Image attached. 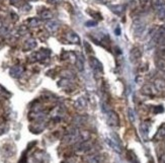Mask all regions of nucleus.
Listing matches in <instances>:
<instances>
[{"label":"nucleus","mask_w":165,"mask_h":163,"mask_svg":"<svg viewBox=\"0 0 165 163\" xmlns=\"http://www.w3.org/2000/svg\"><path fill=\"white\" fill-rule=\"evenodd\" d=\"M162 160H163V161L165 162V155H164L163 157H162Z\"/></svg>","instance_id":"33"},{"label":"nucleus","mask_w":165,"mask_h":163,"mask_svg":"<svg viewBox=\"0 0 165 163\" xmlns=\"http://www.w3.org/2000/svg\"><path fill=\"white\" fill-rule=\"evenodd\" d=\"M109 8H111V10L114 13L117 14V15H121V14L125 12L126 6H125V5H121V4L120 5H111Z\"/></svg>","instance_id":"12"},{"label":"nucleus","mask_w":165,"mask_h":163,"mask_svg":"<svg viewBox=\"0 0 165 163\" xmlns=\"http://www.w3.org/2000/svg\"><path fill=\"white\" fill-rule=\"evenodd\" d=\"M141 56H142V52L140 49L137 48V47H136V48H133L131 52H130V58H131V60L133 62L139 60L141 58Z\"/></svg>","instance_id":"10"},{"label":"nucleus","mask_w":165,"mask_h":163,"mask_svg":"<svg viewBox=\"0 0 165 163\" xmlns=\"http://www.w3.org/2000/svg\"><path fill=\"white\" fill-rule=\"evenodd\" d=\"M81 139L80 132L78 131V129H72L68 132L67 135L65 136L64 142L67 144H73L78 142V140Z\"/></svg>","instance_id":"1"},{"label":"nucleus","mask_w":165,"mask_h":163,"mask_svg":"<svg viewBox=\"0 0 165 163\" xmlns=\"http://www.w3.org/2000/svg\"><path fill=\"white\" fill-rule=\"evenodd\" d=\"M105 141H106V143L108 144V146L111 147L114 151H115L117 153H121V143H120V141L118 140V136L112 135L111 138H106Z\"/></svg>","instance_id":"2"},{"label":"nucleus","mask_w":165,"mask_h":163,"mask_svg":"<svg viewBox=\"0 0 165 163\" xmlns=\"http://www.w3.org/2000/svg\"><path fill=\"white\" fill-rule=\"evenodd\" d=\"M49 55H50V51L48 50V49H43L42 51L37 52L34 55V57H36V60L37 61H40V60H43L45 59V58H47Z\"/></svg>","instance_id":"13"},{"label":"nucleus","mask_w":165,"mask_h":163,"mask_svg":"<svg viewBox=\"0 0 165 163\" xmlns=\"http://www.w3.org/2000/svg\"><path fill=\"white\" fill-rule=\"evenodd\" d=\"M140 130H141V134L142 136H143V138H147L149 133V125L147 123H143L140 126Z\"/></svg>","instance_id":"18"},{"label":"nucleus","mask_w":165,"mask_h":163,"mask_svg":"<svg viewBox=\"0 0 165 163\" xmlns=\"http://www.w3.org/2000/svg\"><path fill=\"white\" fill-rule=\"evenodd\" d=\"M140 2L143 7H148L152 3V0H140Z\"/></svg>","instance_id":"28"},{"label":"nucleus","mask_w":165,"mask_h":163,"mask_svg":"<svg viewBox=\"0 0 165 163\" xmlns=\"http://www.w3.org/2000/svg\"><path fill=\"white\" fill-rule=\"evenodd\" d=\"M76 65H77V69L79 71H83L84 70V60H83L82 56H79L76 60Z\"/></svg>","instance_id":"21"},{"label":"nucleus","mask_w":165,"mask_h":163,"mask_svg":"<svg viewBox=\"0 0 165 163\" xmlns=\"http://www.w3.org/2000/svg\"><path fill=\"white\" fill-rule=\"evenodd\" d=\"M97 1H103V0H97Z\"/></svg>","instance_id":"34"},{"label":"nucleus","mask_w":165,"mask_h":163,"mask_svg":"<svg viewBox=\"0 0 165 163\" xmlns=\"http://www.w3.org/2000/svg\"><path fill=\"white\" fill-rule=\"evenodd\" d=\"M84 122H85V119L81 116H77L76 118L74 119V124L76 125V126H82V125L84 124Z\"/></svg>","instance_id":"24"},{"label":"nucleus","mask_w":165,"mask_h":163,"mask_svg":"<svg viewBox=\"0 0 165 163\" xmlns=\"http://www.w3.org/2000/svg\"><path fill=\"white\" fill-rule=\"evenodd\" d=\"M154 85H155V88L157 90L163 91V90H165V79L158 78V79H156L154 81Z\"/></svg>","instance_id":"17"},{"label":"nucleus","mask_w":165,"mask_h":163,"mask_svg":"<svg viewBox=\"0 0 165 163\" xmlns=\"http://www.w3.org/2000/svg\"><path fill=\"white\" fill-rule=\"evenodd\" d=\"M163 40H165V27H160L153 37V41L155 43H161Z\"/></svg>","instance_id":"6"},{"label":"nucleus","mask_w":165,"mask_h":163,"mask_svg":"<svg viewBox=\"0 0 165 163\" xmlns=\"http://www.w3.org/2000/svg\"><path fill=\"white\" fill-rule=\"evenodd\" d=\"M106 116H108V124L109 126L112 127L118 126L120 120H118V116L117 115V112H115L114 110H109V112L106 113Z\"/></svg>","instance_id":"4"},{"label":"nucleus","mask_w":165,"mask_h":163,"mask_svg":"<svg viewBox=\"0 0 165 163\" xmlns=\"http://www.w3.org/2000/svg\"><path fill=\"white\" fill-rule=\"evenodd\" d=\"M89 63H90L91 67L95 70V71H99V72L102 71V64H101L95 57H91L90 59H89Z\"/></svg>","instance_id":"8"},{"label":"nucleus","mask_w":165,"mask_h":163,"mask_svg":"<svg viewBox=\"0 0 165 163\" xmlns=\"http://www.w3.org/2000/svg\"><path fill=\"white\" fill-rule=\"evenodd\" d=\"M86 162L87 163H102V157L98 154H93L86 157Z\"/></svg>","instance_id":"11"},{"label":"nucleus","mask_w":165,"mask_h":163,"mask_svg":"<svg viewBox=\"0 0 165 163\" xmlns=\"http://www.w3.org/2000/svg\"><path fill=\"white\" fill-rule=\"evenodd\" d=\"M152 5L156 10L165 5V0H152Z\"/></svg>","instance_id":"20"},{"label":"nucleus","mask_w":165,"mask_h":163,"mask_svg":"<svg viewBox=\"0 0 165 163\" xmlns=\"http://www.w3.org/2000/svg\"><path fill=\"white\" fill-rule=\"evenodd\" d=\"M142 93L145 95H152L154 91H153V87L151 85H144L142 87Z\"/></svg>","instance_id":"19"},{"label":"nucleus","mask_w":165,"mask_h":163,"mask_svg":"<svg viewBox=\"0 0 165 163\" xmlns=\"http://www.w3.org/2000/svg\"><path fill=\"white\" fill-rule=\"evenodd\" d=\"M22 9H24V11H30L31 10V5L30 4H24V6H22Z\"/></svg>","instance_id":"30"},{"label":"nucleus","mask_w":165,"mask_h":163,"mask_svg":"<svg viewBox=\"0 0 165 163\" xmlns=\"http://www.w3.org/2000/svg\"><path fill=\"white\" fill-rule=\"evenodd\" d=\"M115 34H117V36H120L121 34V30L118 28H115Z\"/></svg>","instance_id":"32"},{"label":"nucleus","mask_w":165,"mask_h":163,"mask_svg":"<svg viewBox=\"0 0 165 163\" xmlns=\"http://www.w3.org/2000/svg\"><path fill=\"white\" fill-rule=\"evenodd\" d=\"M61 75H62L63 77L67 78V79H72V78L75 77L73 72L69 71V70H64V71H62V72H61Z\"/></svg>","instance_id":"23"},{"label":"nucleus","mask_w":165,"mask_h":163,"mask_svg":"<svg viewBox=\"0 0 165 163\" xmlns=\"http://www.w3.org/2000/svg\"><path fill=\"white\" fill-rule=\"evenodd\" d=\"M40 17H42L43 19H51L52 17H53V13H52L50 10L46 9L40 12Z\"/></svg>","instance_id":"22"},{"label":"nucleus","mask_w":165,"mask_h":163,"mask_svg":"<svg viewBox=\"0 0 165 163\" xmlns=\"http://www.w3.org/2000/svg\"><path fill=\"white\" fill-rule=\"evenodd\" d=\"M66 39H67L70 43H73V44H79V37L77 36L76 34L73 33V31H69L66 34Z\"/></svg>","instance_id":"16"},{"label":"nucleus","mask_w":165,"mask_h":163,"mask_svg":"<svg viewBox=\"0 0 165 163\" xmlns=\"http://www.w3.org/2000/svg\"><path fill=\"white\" fill-rule=\"evenodd\" d=\"M24 67L20 65H16V66L11 67L9 70V74L10 76L13 78H19L22 75V73H24Z\"/></svg>","instance_id":"5"},{"label":"nucleus","mask_w":165,"mask_h":163,"mask_svg":"<svg viewBox=\"0 0 165 163\" xmlns=\"http://www.w3.org/2000/svg\"><path fill=\"white\" fill-rule=\"evenodd\" d=\"M133 30H134L135 36L142 37V36H143V34L145 33V30H146L145 22L141 21V20H137V21H135L134 22V27H133Z\"/></svg>","instance_id":"3"},{"label":"nucleus","mask_w":165,"mask_h":163,"mask_svg":"<svg viewBox=\"0 0 165 163\" xmlns=\"http://www.w3.org/2000/svg\"><path fill=\"white\" fill-rule=\"evenodd\" d=\"M128 116H129L130 121H131L132 123H135L136 122V115H135V112L132 109H128Z\"/></svg>","instance_id":"27"},{"label":"nucleus","mask_w":165,"mask_h":163,"mask_svg":"<svg viewBox=\"0 0 165 163\" xmlns=\"http://www.w3.org/2000/svg\"><path fill=\"white\" fill-rule=\"evenodd\" d=\"M46 28L50 33H55L59 28V23L56 20H49V21L46 22Z\"/></svg>","instance_id":"9"},{"label":"nucleus","mask_w":165,"mask_h":163,"mask_svg":"<svg viewBox=\"0 0 165 163\" xmlns=\"http://www.w3.org/2000/svg\"><path fill=\"white\" fill-rule=\"evenodd\" d=\"M86 25H87V27H95V25H96V22L95 21H87L86 22Z\"/></svg>","instance_id":"31"},{"label":"nucleus","mask_w":165,"mask_h":163,"mask_svg":"<svg viewBox=\"0 0 165 163\" xmlns=\"http://www.w3.org/2000/svg\"><path fill=\"white\" fill-rule=\"evenodd\" d=\"M156 64H157V67L159 69L162 70V71H165V59H163V58H160V59L157 60Z\"/></svg>","instance_id":"25"},{"label":"nucleus","mask_w":165,"mask_h":163,"mask_svg":"<svg viewBox=\"0 0 165 163\" xmlns=\"http://www.w3.org/2000/svg\"><path fill=\"white\" fill-rule=\"evenodd\" d=\"M92 149V143L90 141H83L82 143L79 144L77 150L79 152H88L89 150Z\"/></svg>","instance_id":"7"},{"label":"nucleus","mask_w":165,"mask_h":163,"mask_svg":"<svg viewBox=\"0 0 165 163\" xmlns=\"http://www.w3.org/2000/svg\"><path fill=\"white\" fill-rule=\"evenodd\" d=\"M39 24V20L37 18H31L30 20V25L31 27H37V25Z\"/></svg>","instance_id":"29"},{"label":"nucleus","mask_w":165,"mask_h":163,"mask_svg":"<svg viewBox=\"0 0 165 163\" xmlns=\"http://www.w3.org/2000/svg\"><path fill=\"white\" fill-rule=\"evenodd\" d=\"M157 16L160 19H165V5L157 10Z\"/></svg>","instance_id":"26"},{"label":"nucleus","mask_w":165,"mask_h":163,"mask_svg":"<svg viewBox=\"0 0 165 163\" xmlns=\"http://www.w3.org/2000/svg\"><path fill=\"white\" fill-rule=\"evenodd\" d=\"M37 47V41L34 39H28L27 42L24 43V51H30V50H33Z\"/></svg>","instance_id":"15"},{"label":"nucleus","mask_w":165,"mask_h":163,"mask_svg":"<svg viewBox=\"0 0 165 163\" xmlns=\"http://www.w3.org/2000/svg\"><path fill=\"white\" fill-rule=\"evenodd\" d=\"M86 106H87V101H86V99L84 97H79V98H77V100H76V103H75V106H76V109H79V110H82V109H84Z\"/></svg>","instance_id":"14"}]
</instances>
